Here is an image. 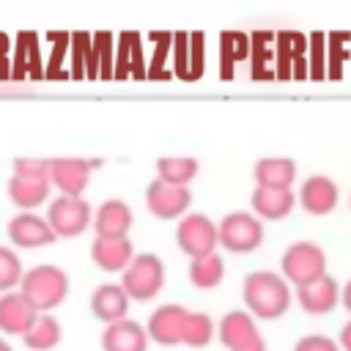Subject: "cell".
I'll list each match as a JSON object with an SVG mask.
<instances>
[{
    "label": "cell",
    "mask_w": 351,
    "mask_h": 351,
    "mask_svg": "<svg viewBox=\"0 0 351 351\" xmlns=\"http://www.w3.org/2000/svg\"><path fill=\"white\" fill-rule=\"evenodd\" d=\"M241 296L247 304V313H252L261 321H274L288 313L293 302L291 282L277 271H250L241 285Z\"/></svg>",
    "instance_id": "cell-1"
},
{
    "label": "cell",
    "mask_w": 351,
    "mask_h": 351,
    "mask_svg": "<svg viewBox=\"0 0 351 351\" xmlns=\"http://www.w3.org/2000/svg\"><path fill=\"white\" fill-rule=\"evenodd\" d=\"M19 293L38 310L49 313L69 296V274L55 263H38L25 271L19 282Z\"/></svg>",
    "instance_id": "cell-2"
},
{
    "label": "cell",
    "mask_w": 351,
    "mask_h": 351,
    "mask_svg": "<svg viewBox=\"0 0 351 351\" xmlns=\"http://www.w3.org/2000/svg\"><path fill=\"white\" fill-rule=\"evenodd\" d=\"M280 274L291 285L302 288L326 274V252L315 241H293L280 258Z\"/></svg>",
    "instance_id": "cell-3"
},
{
    "label": "cell",
    "mask_w": 351,
    "mask_h": 351,
    "mask_svg": "<svg viewBox=\"0 0 351 351\" xmlns=\"http://www.w3.org/2000/svg\"><path fill=\"white\" fill-rule=\"evenodd\" d=\"M121 285L132 302H148L165 288V263L154 252L134 255L132 263L121 271Z\"/></svg>",
    "instance_id": "cell-4"
},
{
    "label": "cell",
    "mask_w": 351,
    "mask_h": 351,
    "mask_svg": "<svg viewBox=\"0 0 351 351\" xmlns=\"http://www.w3.org/2000/svg\"><path fill=\"white\" fill-rule=\"evenodd\" d=\"M263 244V222L252 211H230L219 219V247L247 255Z\"/></svg>",
    "instance_id": "cell-5"
},
{
    "label": "cell",
    "mask_w": 351,
    "mask_h": 351,
    "mask_svg": "<svg viewBox=\"0 0 351 351\" xmlns=\"http://www.w3.org/2000/svg\"><path fill=\"white\" fill-rule=\"evenodd\" d=\"M47 222L52 225L58 239H74L93 225V208L85 197L58 195L47 206Z\"/></svg>",
    "instance_id": "cell-6"
},
{
    "label": "cell",
    "mask_w": 351,
    "mask_h": 351,
    "mask_svg": "<svg viewBox=\"0 0 351 351\" xmlns=\"http://www.w3.org/2000/svg\"><path fill=\"white\" fill-rule=\"evenodd\" d=\"M176 241L184 255L200 258L208 252H217L219 247V225L208 219L206 214H184L176 225Z\"/></svg>",
    "instance_id": "cell-7"
},
{
    "label": "cell",
    "mask_w": 351,
    "mask_h": 351,
    "mask_svg": "<svg viewBox=\"0 0 351 351\" xmlns=\"http://www.w3.org/2000/svg\"><path fill=\"white\" fill-rule=\"evenodd\" d=\"M145 206L156 219H181L184 214H189L192 192L189 186H173L156 178L145 189Z\"/></svg>",
    "instance_id": "cell-8"
},
{
    "label": "cell",
    "mask_w": 351,
    "mask_h": 351,
    "mask_svg": "<svg viewBox=\"0 0 351 351\" xmlns=\"http://www.w3.org/2000/svg\"><path fill=\"white\" fill-rule=\"evenodd\" d=\"M90 159L82 156H55L49 159V184L60 192V195H71V197H82L88 181H90Z\"/></svg>",
    "instance_id": "cell-9"
},
{
    "label": "cell",
    "mask_w": 351,
    "mask_h": 351,
    "mask_svg": "<svg viewBox=\"0 0 351 351\" xmlns=\"http://www.w3.org/2000/svg\"><path fill=\"white\" fill-rule=\"evenodd\" d=\"M5 233H8L11 244L22 247V250L47 247L58 239L52 225L47 222V217H38L36 211H19L16 217H11L8 225H5Z\"/></svg>",
    "instance_id": "cell-10"
},
{
    "label": "cell",
    "mask_w": 351,
    "mask_h": 351,
    "mask_svg": "<svg viewBox=\"0 0 351 351\" xmlns=\"http://www.w3.org/2000/svg\"><path fill=\"white\" fill-rule=\"evenodd\" d=\"M186 315H189V310L181 304H159L148 315V324H145L148 337L159 346H181Z\"/></svg>",
    "instance_id": "cell-11"
},
{
    "label": "cell",
    "mask_w": 351,
    "mask_h": 351,
    "mask_svg": "<svg viewBox=\"0 0 351 351\" xmlns=\"http://www.w3.org/2000/svg\"><path fill=\"white\" fill-rule=\"evenodd\" d=\"M299 206L313 217H326L335 211L340 200V189L329 176H307L296 195Z\"/></svg>",
    "instance_id": "cell-12"
},
{
    "label": "cell",
    "mask_w": 351,
    "mask_h": 351,
    "mask_svg": "<svg viewBox=\"0 0 351 351\" xmlns=\"http://www.w3.org/2000/svg\"><path fill=\"white\" fill-rule=\"evenodd\" d=\"M38 315L41 313L19 291L0 293V332L25 337L33 329V324L38 321Z\"/></svg>",
    "instance_id": "cell-13"
},
{
    "label": "cell",
    "mask_w": 351,
    "mask_h": 351,
    "mask_svg": "<svg viewBox=\"0 0 351 351\" xmlns=\"http://www.w3.org/2000/svg\"><path fill=\"white\" fill-rule=\"evenodd\" d=\"M296 302L310 315H326L340 304V285L335 277L324 274V277L296 288Z\"/></svg>",
    "instance_id": "cell-14"
},
{
    "label": "cell",
    "mask_w": 351,
    "mask_h": 351,
    "mask_svg": "<svg viewBox=\"0 0 351 351\" xmlns=\"http://www.w3.org/2000/svg\"><path fill=\"white\" fill-rule=\"evenodd\" d=\"M132 222H134V214H132L129 203L121 200V197L104 200V203L99 206V211L93 214L96 239H126Z\"/></svg>",
    "instance_id": "cell-15"
},
{
    "label": "cell",
    "mask_w": 351,
    "mask_h": 351,
    "mask_svg": "<svg viewBox=\"0 0 351 351\" xmlns=\"http://www.w3.org/2000/svg\"><path fill=\"white\" fill-rule=\"evenodd\" d=\"M129 304H132V299L121 282H101L90 293V313L104 324L123 321L129 313Z\"/></svg>",
    "instance_id": "cell-16"
},
{
    "label": "cell",
    "mask_w": 351,
    "mask_h": 351,
    "mask_svg": "<svg viewBox=\"0 0 351 351\" xmlns=\"http://www.w3.org/2000/svg\"><path fill=\"white\" fill-rule=\"evenodd\" d=\"M148 329L137 321H115L101 332V351H148Z\"/></svg>",
    "instance_id": "cell-17"
},
{
    "label": "cell",
    "mask_w": 351,
    "mask_h": 351,
    "mask_svg": "<svg viewBox=\"0 0 351 351\" xmlns=\"http://www.w3.org/2000/svg\"><path fill=\"white\" fill-rule=\"evenodd\" d=\"M250 203H252V214L258 219H269V222H277V219H285L293 206H296V195L293 189H271V186H255L252 195H250Z\"/></svg>",
    "instance_id": "cell-18"
},
{
    "label": "cell",
    "mask_w": 351,
    "mask_h": 351,
    "mask_svg": "<svg viewBox=\"0 0 351 351\" xmlns=\"http://www.w3.org/2000/svg\"><path fill=\"white\" fill-rule=\"evenodd\" d=\"M134 244L126 239H93L90 244V261L101 271H123L134 258Z\"/></svg>",
    "instance_id": "cell-19"
},
{
    "label": "cell",
    "mask_w": 351,
    "mask_h": 351,
    "mask_svg": "<svg viewBox=\"0 0 351 351\" xmlns=\"http://www.w3.org/2000/svg\"><path fill=\"white\" fill-rule=\"evenodd\" d=\"M255 186L271 189H291L296 181V162L291 156H263L252 167Z\"/></svg>",
    "instance_id": "cell-20"
},
{
    "label": "cell",
    "mask_w": 351,
    "mask_h": 351,
    "mask_svg": "<svg viewBox=\"0 0 351 351\" xmlns=\"http://www.w3.org/2000/svg\"><path fill=\"white\" fill-rule=\"evenodd\" d=\"M258 332V324H255V315L247 313V310H230L219 318V326H217V337L219 343L228 348V351H236L239 346H244L247 340H252Z\"/></svg>",
    "instance_id": "cell-21"
},
{
    "label": "cell",
    "mask_w": 351,
    "mask_h": 351,
    "mask_svg": "<svg viewBox=\"0 0 351 351\" xmlns=\"http://www.w3.org/2000/svg\"><path fill=\"white\" fill-rule=\"evenodd\" d=\"M8 200L22 208V211H33L38 208L41 203H47L49 197V178H30V176H11L8 178Z\"/></svg>",
    "instance_id": "cell-22"
},
{
    "label": "cell",
    "mask_w": 351,
    "mask_h": 351,
    "mask_svg": "<svg viewBox=\"0 0 351 351\" xmlns=\"http://www.w3.org/2000/svg\"><path fill=\"white\" fill-rule=\"evenodd\" d=\"M200 162L195 156H162L156 159V178L173 186H189V181L197 176Z\"/></svg>",
    "instance_id": "cell-23"
},
{
    "label": "cell",
    "mask_w": 351,
    "mask_h": 351,
    "mask_svg": "<svg viewBox=\"0 0 351 351\" xmlns=\"http://www.w3.org/2000/svg\"><path fill=\"white\" fill-rule=\"evenodd\" d=\"M225 277V261L219 252H208V255H200V258H192L189 261V282L200 291H208V288H217Z\"/></svg>",
    "instance_id": "cell-24"
},
{
    "label": "cell",
    "mask_w": 351,
    "mask_h": 351,
    "mask_svg": "<svg viewBox=\"0 0 351 351\" xmlns=\"http://www.w3.org/2000/svg\"><path fill=\"white\" fill-rule=\"evenodd\" d=\"M60 337H63L60 324H58L49 313H41L38 321L33 324V329L22 337V343H25L30 351H49V348H55V346L60 343Z\"/></svg>",
    "instance_id": "cell-25"
},
{
    "label": "cell",
    "mask_w": 351,
    "mask_h": 351,
    "mask_svg": "<svg viewBox=\"0 0 351 351\" xmlns=\"http://www.w3.org/2000/svg\"><path fill=\"white\" fill-rule=\"evenodd\" d=\"M214 337V321L208 313H197V310H189L186 315V326H184V340L181 346H189V348H203L208 346Z\"/></svg>",
    "instance_id": "cell-26"
},
{
    "label": "cell",
    "mask_w": 351,
    "mask_h": 351,
    "mask_svg": "<svg viewBox=\"0 0 351 351\" xmlns=\"http://www.w3.org/2000/svg\"><path fill=\"white\" fill-rule=\"evenodd\" d=\"M22 277H25V269H22L19 255L11 247L0 244V293H8L14 288H19Z\"/></svg>",
    "instance_id": "cell-27"
},
{
    "label": "cell",
    "mask_w": 351,
    "mask_h": 351,
    "mask_svg": "<svg viewBox=\"0 0 351 351\" xmlns=\"http://www.w3.org/2000/svg\"><path fill=\"white\" fill-rule=\"evenodd\" d=\"M14 176L49 178V159H38V156H16V159H14Z\"/></svg>",
    "instance_id": "cell-28"
},
{
    "label": "cell",
    "mask_w": 351,
    "mask_h": 351,
    "mask_svg": "<svg viewBox=\"0 0 351 351\" xmlns=\"http://www.w3.org/2000/svg\"><path fill=\"white\" fill-rule=\"evenodd\" d=\"M326 41V36L324 33H310V74L318 80V77H324L326 74V60H324V44Z\"/></svg>",
    "instance_id": "cell-29"
},
{
    "label": "cell",
    "mask_w": 351,
    "mask_h": 351,
    "mask_svg": "<svg viewBox=\"0 0 351 351\" xmlns=\"http://www.w3.org/2000/svg\"><path fill=\"white\" fill-rule=\"evenodd\" d=\"M293 351H343L337 340L326 337V335H304L302 340H296Z\"/></svg>",
    "instance_id": "cell-30"
},
{
    "label": "cell",
    "mask_w": 351,
    "mask_h": 351,
    "mask_svg": "<svg viewBox=\"0 0 351 351\" xmlns=\"http://www.w3.org/2000/svg\"><path fill=\"white\" fill-rule=\"evenodd\" d=\"M176 71L181 77H189V36L186 33H176Z\"/></svg>",
    "instance_id": "cell-31"
},
{
    "label": "cell",
    "mask_w": 351,
    "mask_h": 351,
    "mask_svg": "<svg viewBox=\"0 0 351 351\" xmlns=\"http://www.w3.org/2000/svg\"><path fill=\"white\" fill-rule=\"evenodd\" d=\"M189 55H192L189 77H197L200 69H203V33H192L189 36Z\"/></svg>",
    "instance_id": "cell-32"
},
{
    "label": "cell",
    "mask_w": 351,
    "mask_h": 351,
    "mask_svg": "<svg viewBox=\"0 0 351 351\" xmlns=\"http://www.w3.org/2000/svg\"><path fill=\"white\" fill-rule=\"evenodd\" d=\"M93 41H96L93 49L104 58V77H110V41H112V36H110V33H99Z\"/></svg>",
    "instance_id": "cell-33"
},
{
    "label": "cell",
    "mask_w": 351,
    "mask_h": 351,
    "mask_svg": "<svg viewBox=\"0 0 351 351\" xmlns=\"http://www.w3.org/2000/svg\"><path fill=\"white\" fill-rule=\"evenodd\" d=\"M236 351H266V343H263V337L261 335H255L252 340H247L244 346H239Z\"/></svg>",
    "instance_id": "cell-34"
},
{
    "label": "cell",
    "mask_w": 351,
    "mask_h": 351,
    "mask_svg": "<svg viewBox=\"0 0 351 351\" xmlns=\"http://www.w3.org/2000/svg\"><path fill=\"white\" fill-rule=\"evenodd\" d=\"M337 343H340V348H343V351H351V321L340 329V340H337Z\"/></svg>",
    "instance_id": "cell-35"
},
{
    "label": "cell",
    "mask_w": 351,
    "mask_h": 351,
    "mask_svg": "<svg viewBox=\"0 0 351 351\" xmlns=\"http://www.w3.org/2000/svg\"><path fill=\"white\" fill-rule=\"evenodd\" d=\"M340 304H343V307L351 313V280H348V282L340 288Z\"/></svg>",
    "instance_id": "cell-36"
},
{
    "label": "cell",
    "mask_w": 351,
    "mask_h": 351,
    "mask_svg": "<svg viewBox=\"0 0 351 351\" xmlns=\"http://www.w3.org/2000/svg\"><path fill=\"white\" fill-rule=\"evenodd\" d=\"M0 351H11V346H8V343H5L3 337H0Z\"/></svg>",
    "instance_id": "cell-37"
},
{
    "label": "cell",
    "mask_w": 351,
    "mask_h": 351,
    "mask_svg": "<svg viewBox=\"0 0 351 351\" xmlns=\"http://www.w3.org/2000/svg\"><path fill=\"white\" fill-rule=\"evenodd\" d=\"M348 203H351V197H348Z\"/></svg>",
    "instance_id": "cell-38"
}]
</instances>
